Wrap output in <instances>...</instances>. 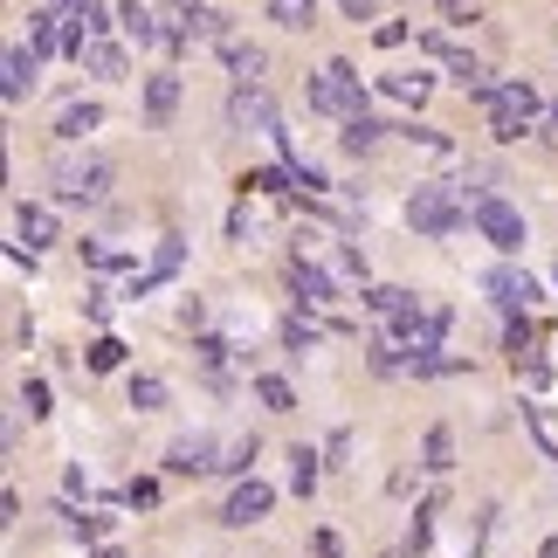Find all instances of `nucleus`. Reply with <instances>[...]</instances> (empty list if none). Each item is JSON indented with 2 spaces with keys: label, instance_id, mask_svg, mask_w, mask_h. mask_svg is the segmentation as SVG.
<instances>
[{
  "label": "nucleus",
  "instance_id": "nucleus-1",
  "mask_svg": "<svg viewBox=\"0 0 558 558\" xmlns=\"http://www.w3.org/2000/svg\"><path fill=\"white\" fill-rule=\"evenodd\" d=\"M111 159H97V153H62L49 166V186H56V201H70V207H97L104 193H111Z\"/></svg>",
  "mask_w": 558,
  "mask_h": 558
},
{
  "label": "nucleus",
  "instance_id": "nucleus-2",
  "mask_svg": "<svg viewBox=\"0 0 558 558\" xmlns=\"http://www.w3.org/2000/svg\"><path fill=\"white\" fill-rule=\"evenodd\" d=\"M462 214H469V201H462L456 186L421 180V186H414V201H407V228L427 234V242H441V234H456V228H462Z\"/></svg>",
  "mask_w": 558,
  "mask_h": 558
},
{
  "label": "nucleus",
  "instance_id": "nucleus-3",
  "mask_svg": "<svg viewBox=\"0 0 558 558\" xmlns=\"http://www.w3.org/2000/svg\"><path fill=\"white\" fill-rule=\"evenodd\" d=\"M469 221H476V234H483V242L489 248H497V255H518L524 242H531V228H524V214L518 207H510V201H497V193H469Z\"/></svg>",
  "mask_w": 558,
  "mask_h": 558
},
{
  "label": "nucleus",
  "instance_id": "nucleus-4",
  "mask_svg": "<svg viewBox=\"0 0 558 558\" xmlns=\"http://www.w3.org/2000/svg\"><path fill=\"white\" fill-rule=\"evenodd\" d=\"M311 104L317 111H331V118H366V83H359L352 62H325V70L311 76Z\"/></svg>",
  "mask_w": 558,
  "mask_h": 558
},
{
  "label": "nucleus",
  "instance_id": "nucleus-5",
  "mask_svg": "<svg viewBox=\"0 0 558 558\" xmlns=\"http://www.w3.org/2000/svg\"><path fill=\"white\" fill-rule=\"evenodd\" d=\"M483 111H489V132L497 138H524L531 124H538V90H531V83H497V90L483 97Z\"/></svg>",
  "mask_w": 558,
  "mask_h": 558
},
{
  "label": "nucleus",
  "instance_id": "nucleus-6",
  "mask_svg": "<svg viewBox=\"0 0 558 558\" xmlns=\"http://www.w3.org/2000/svg\"><path fill=\"white\" fill-rule=\"evenodd\" d=\"M166 35L173 41H228V14H214L207 0H166Z\"/></svg>",
  "mask_w": 558,
  "mask_h": 558
},
{
  "label": "nucleus",
  "instance_id": "nucleus-7",
  "mask_svg": "<svg viewBox=\"0 0 558 558\" xmlns=\"http://www.w3.org/2000/svg\"><path fill=\"white\" fill-rule=\"evenodd\" d=\"M483 290H489V304L510 311V317H524L531 304H538V283H531V269H518V263H497L483 276Z\"/></svg>",
  "mask_w": 558,
  "mask_h": 558
},
{
  "label": "nucleus",
  "instance_id": "nucleus-8",
  "mask_svg": "<svg viewBox=\"0 0 558 558\" xmlns=\"http://www.w3.org/2000/svg\"><path fill=\"white\" fill-rule=\"evenodd\" d=\"M228 124H242V132H283V111H276V97L263 90V83H248V90L228 97Z\"/></svg>",
  "mask_w": 558,
  "mask_h": 558
},
{
  "label": "nucleus",
  "instance_id": "nucleus-9",
  "mask_svg": "<svg viewBox=\"0 0 558 558\" xmlns=\"http://www.w3.org/2000/svg\"><path fill=\"white\" fill-rule=\"evenodd\" d=\"M221 456L228 448L214 435H180L173 448H166V469H173V476H207V469H221Z\"/></svg>",
  "mask_w": 558,
  "mask_h": 558
},
{
  "label": "nucleus",
  "instance_id": "nucleus-10",
  "mask_svg": "<svg viewBox=\"0 0 558 558\" xmlns=\"http://www.w3.org/2000/svg\"><path fill=\"white\" fill-rule=\"evenodd\" d=\"M269 504H276V489L269 483H234V497L221 504V524H234V531H242V524H255V518H269Z\"/></svg>",
  "mask_w": 558,
  "mask_h": 558
},
{
  "label": "nucleus",
  "instance_id": "nucleus-11",
  "mask_svg": "<svg viewBox=\"0 0 558 558\" xmlns=\"http://www.w3.org/2000/svg\"><path fill=\"white\" fill-rule=\"evenodd\" d=\"M35 76H41V56L14 41V49H8V62H0V97H8V104H21V97L35 90Z\"/></svg>",
  "mask_w": 558,
  "mask_h": 558
},
{
  "label": "nucleus",
  "instance_id": "nucleus-12",
  "mask_svg": "<svg viewBox=\"0 0 558 558\" xmlns=\"http://www.w3.org/2000/svg\"><path fill=\"white\" fill-rule=\"evenodd\" d=\"M35 56H76V28H70V14H56V8H41L35 14V41H28Z\"/></svg>",
  "mask_w": 558,
  "mask_h": 558
},
{
  "label": "nucleus",
  "instance_id": "nucleus-13",
  "mask_svg": "<svg viewBox=\"0 0 558 558\" xmlns=\"http://www.w3.org/2000/svg\"><path fill=\"white\" fill-rule=\"evenodd\" d=\"M14 228H21V242H28V255H41V248H49L56 242V207H41V201H21L14 207Z\"/></svg>",
  "mask_w": 558,
  "mask_h": 558
},
{
  "label": "nucleus",
  "instance_id": "nucleus-14",
  "mask_svg": "<svg viewBox=\"0 0 558 558\" xmlns=\"http://www.w3.org/2000/svg\"><path fill=\"white\" fill-rule=\"evenodd\" d=\"M214 49H221V62H228V76H234V83H242V90H248V83H255V76H263V70H269V56H263V49H255V41H242V35H228V41H214Z\"/></svg>",
  "mask_w": 558,
  "mask_h": 558
},
{
  "label": "nucleus",
  "instance_id": "nucleus-15",
  "mask_svg": "<svg viewBox=\"0 0 558 558\" xmlns=\"http://www.w3.org/2000/svg\"><path fill=\"white\" fill-rule=\"evenodd\" d=\"M118 21H124V35H132L138 49H166V41H173V35H166V21H159L153 8H145V0H124Z\"/></svg>",
  "mask_w": 558,
  "mask_h": 558
},
{
  "label": "nucleus",
  "instance_id": "nucleus-16",
  "mask_svg": "<svg viewBox=\"0 0 558 558\" xmlns=\"http://www.w3.org/2000/svg\"><path fill=\"white\" fill-rule=\"evenodd\" d=\"M290 290L304 296V304H338V276L317 269V263H304V255L290 263Z\"/></svg>",
  "mask_w": 558,
  "mask_h": 558
},
{
  "label": "nucleus",
  "instance_id": "nucleus-17",
  "mask_svg": "<svg viewBox=\"0 0 558 558\" xmlns=\"http://www.w3.org/2000/svg\"><path fill=\"white\" fill-rule=\"evenodd\" d=\"M173 111H180V76H173V70L145 76V124H166Z\"/></svg>",
  "mask_w": 558,
  "mask_h": 558
},
{
  "label": "nucleus",
  "instance_id": "nucleus-18",
  "mask_svg": "<svg viewBox=\"0 0 558 558\" xmlns=\"http://www.w3.org/2000/svg\"><path fill=\"white\" fill-rule=\"evenodd\" d=\"M76 62H83V70H97V76H124V70H132L118 41H83V49H76Z\"/></svg>",
  "mask_w": 558,
  "mask_h": 558
},
{
  "label": "nucleus",
  "instance_id": "nucleus-19",
  "mask_svg": "<svg viewBox=\"0 0 558 558\" xmlns=\"http://www.w3.org/2000/svg\"><path fill=\"white\" fill-rule=\"evenodd\" d=\"M104 124V104H62V118H56V138H83V132H97Z\"/></svg>",
  "mask_w": 558,
  "mask_h": 558
},
{
  "label": "nucleus",
  "instance_id": "nucleus-20",
  "mask_svg": "<svg viewBox=\"0 0 558 558\" xmlns=\"http://www.w3.org/2000/svg\"><path fill=\"white\" fill-rule=\"evenodd\" d=\"M421 469H435V476H448V469H456V435H448V427H427V441H421Z\"/></svg>",
  "mask_w": 558,
  "mask_h": 558
},
{
  "label": "nucleus",
  "instance_id": "nucleus-21",
  "mask_svg": "<svg viewBox=\"0 0 558 558\" xmlns=\"http://www.w3.org/2000/svg\"><path fill=\"white\" fill-rule=\"evenodd\" d=\"M379 90H386V97H400V104H427V90H435V76H421V70H400V76H379Z\"/></svg>",
  "mask_w": 558,
  "mask_h": 558
},
{
  "label": "nucleus",
  "instance_id": "nucleus-22",
  "mask_svg": "<svg viewBox=\"0 0 558 558\" xmlns=\"http://www.w3.org/2000/svg\"><path fill=\"white\" fill-rule=\"evenodd\" d=\"M269 21H283V28H317V0H269Z\"/></svg>",
  "mask_w": 558,
  "mask_h": 558
},
{
  "label": "nucleus",
  "instance_id": "nucleus-23",
  "mask_svg": "<svg viewBox=\"0 0 558 558\" xmlns=\"http://www.w3.org/2000/svg\"><path fill=\"white\" fill-rule=\"evenodd\" d=\"M379 132H386V124H379V118H352V124H345V132H338V145H345V153L359 159V153H373V145H379Z\"/></svg>",
  "mask_w": 558,
  "mask_h": 558
},
{
  "label": "nucleus",
  "instance_id": "nucleus-24",
  "mask_svg": "<svg viewBox=\"0 0 558 558\" xmlns=\"http://www.w3.org/2000/svg\"><path fill=\"white\" fill-rule=\"evenodd\" d=\"M366 304L386 317V325H393L400 311H414V296H407V290H393V283H373V290H366Z\"/></svg>",
  "mask_w": 558,
  "mask_h": 558
},
{
  "label": "nucleus",
  "instance_id": "nucleus-25",
  "mask_svg": "<svg viewBox=\"0 0 558 558\" xmlns=\"http://www.w3.org/2000/svg\"><path fill=\"white\" fill-rule=\"evenodd\" d=\"M255 400H263L269 414H290V407H296V393H290V379H276V373H263V379H255Z\"/></svg>",
  "mask_w": 558,
  "mask_h": 558
},
{
  "label": "nucleus",
  "instance_id": "nucleus-26",
  "mask_svg": "<svg viewBox=\"0 0 558 558\" xmlns=\"http://www.w3.org/2000/svg\"><path fill=\"white\" fill-rule=\"evenodd\" d=\"M132 407H138V414H159V407H166V379L138 373V379H132Z\"/></svg>",
  "mask_w": 558,
  "mask_h": 558
},
{
  "label": "nucleus",
  "instance_id": "nucleus-27",
  "mask_svg": "<svg viewBox=\"0 0 558 558\" xmlns=\"http://www.w3.org/2000/svg\"><path fill=\"white\" fill-rule=\"evenodd\" d=\"M290 483H296V497L317 489V456H311V448H290Z\"/></svg>",
  "mask_w": 558,
  "mask_h": 558
},
{
  "label": "nucleus",
  "instance_id": "nucleus-28",
  "mask_svg": "<svg viewBox=\"0 0 558 558\" xmlns=\"http://www.w3.org/2000/svg\"><path fill=\"white\" fill-rule=\"evenodd\" d=\"M248 462H255V435H248V441H228V456H221V476H242V483H248Z\"/></svg>",
  "mask_w": 558,
  "mask_h": 558
},
{
  "label": "nucleus",
  "instance_id": "nucleus-29",
  "mask_svg": "<svg viewBox=\"0 0 558 558\" xmlns=\"http://www.w3.org/2000/svg\"><path fill=\"white\" fill-rule=\"evenodd\" d=\"M524 427H531V435L545 441V456H558V421L545 414V407H524Z\"/></svg>",
  "mask_w": 558,
  "mask_h": 558
},
{
  "label": "nucleus",
  "instance_id": "nucleus-30",
  "mask_svg": "<svg viewBox=\"0 0 558 558\" xmlns=\"http://www.w3.org/2000/svg\"><path fill=\"white\" fill-rule=\"evenodd\" d=\"M124 366V345H118V338H97V345H90V373H118Z\"/></svg>",
  "mask_w": 558,
  "mask_h": 558
},
{
  "label": "nucleus",
  "instance_id": "nucleus-31",
  "mask_svg": "<svg viewBox=\"0 0 558 558\" xmlns=\"http://www.w3.org/2000/svg\"><path fill=\"white\" fill-rule=\"evenodd\" d=\"M21 407H28V421L49 414V379H21Z\"/></svg>",
  "mask_w": 558,
  "mask_h": 558
},
{
  "label": "nucleus",
  "instance_id": "nucleus-32",
  "mask_svg": "<svg viewBox=\"0 0 558 558\" xmlns=\"http://www.w3.org/2000/svg\"><path fill=\"white\" fill-rule=\"evenodd\" d=\"M427 518H435V504H421V510H414V531H407V551H421V545H427V531H435Z\"/></svg>",
  "mask_w": 558,
  "mask_h": 558
},
{
  "label": "nucleus",
  "instance_id": "nucleus-33",
  "mask_svg": "<svg viewBox=\"0 0 558 558\" xmlns=\"http://www.w3.org/2000/svg\"><path fill=\"white\" fill-rule=\"evenodd\" d=\"M180 263H186V242H159V269L153 276H173Z\"/></svg>",
  "mask_w": 558,
  "mask_h": 558
},
{
  "label": "nucleus",
  "instance_id": "nucleus-34",
  "mask_svg": "<svg viewBox=\"0 0 558 558\" xmlns=\"http://www.w3.org/2000/svg\"><path fill=\"white\" fill-rule=\"evenodd\" d=\"M283 338H290L296 352H311V338H317V325H304V317H290V325H283Z\"/></svg>",
  "mask_w": 558,
  "mask_h": 558
},
{
  "label": "nucleus",
  "instance_id": "nucleus-35",
  "mask_svg": "<svg viewBox=\"0 0 558 558\" xmlns=\"http://www.w3.org/2000/svg\"><path fill=\"white\" fill-rule=\"evenodd\" d=\"M124 497H132V504H138V510H145V504H159V483H145V476H138V483H132V489H124Z\"/></svg>",
  "mask_w": 558,
  "mask_h": 558
},
{
  "label": "nucleus",
  "instance_id": "nucleus-36",
  "mask_svg": "<svg viewBox=\"0 0 558 558\" xmlns=\"http://www.w3.org/2000/svg\"><path fill=\"white\" fill-rule=\"evenodd\" d=\"M83 255H90L97 269H118V263H124V255H118V248H104V242H90V248H83Z\"/></svg>",
  "mask_w": 558,
  "mask_h": 558
},
{
  "label": "nucleus",
  "instance_id": "nucleus-37",
  "mask_svg": "<svg viewBox=\"0 0 558 558\" xmlns=\"http://www.w3.org/2000/svg\"><path fill=\"white\" fill-rule=\"evenodd\" d=\"M49 8H56V14H70V21H76L83 8H97V0H49Z\"/></svg>",
  "mask_w": 558,
  "mask_h": 558
},
{
  "label": "nucleus",
  "instance_id": "nucleus-38",
  "mask_svg": "<svg viewBox=\"0 0 558 558\" xmlns=\"http://www.w3.org/2000/svg\"><path fill=\"white\" fill-rule=\"evenodd\" d=\"M338 8H345L352 21H366V14H373V0H338Z\"/></svg>",
  "mask_w": 558,
  "mask_h": 558
},
{
  "label": "nucleus",
  "instance_id": "nucleus-39",
  "mask_svg": "<svg viewBox=\"0 0 558 558\" xmlns=\"http://www.w3.org/2000/svg\"><path fill=\"white\" fill-rule=\"evenodd\" d=\"M90 558H124V551H118V545H97V551H90Z\"/></svg>",
  "mask_w": 558,
  "mask_h": 558
},
{
  "label": "nucleus",
  "instance_id": "nucleus-40",
  "mask_svg": "<svg viewBox=\"0 0 558 558\" xmlns=\"http://www.w3.org/2000/svg\"><path fill=\"white\" fill-rule=\"evenodd\" d=\"M538 558H558V538H545V551H538Z\"/></svg>",
  "mask_w": 558,
  "mask_h": 558
}]
</instances>
